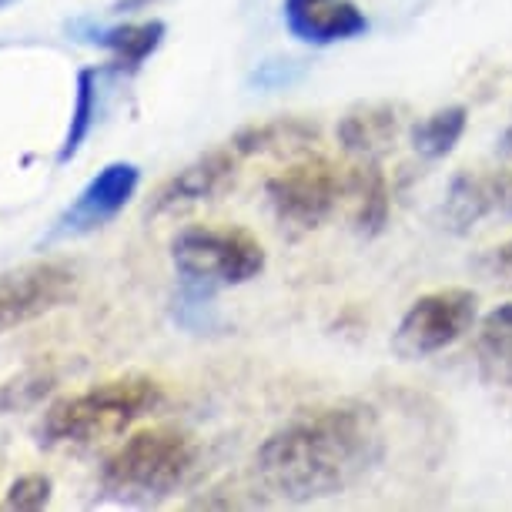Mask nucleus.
I'll use <instances>...</instances> for the list:
<instances>
[{"instance_id":"nucleus-7","label":"nucleus","mask_w":512,"mask_h":512,"mask_svg":"<svg viewBox=\"0 0 512 512\" xmlns=\"http://www.w3.org/2000/svg\"><path fill=\"white\" fill-rule=\"evenodd\" d=\"M77 282V268L57 258L0 272V335L57 312L77 295Z\"/></svg>"},{"instance_id":"nucleus-2","label":"nucleus","mask_w":512,"mask_h":512,"mask_svg":"<svg viewBox=\"0 0 512 512\" xmlns=\"http://www.w3.org/2000/svg\"><path fill=\"white\" fill-rule=\"evenodd\" d=\"M161 405L164 385L151 375L128 372L51 402L37 425V436L44 446H94L124 436L134 422L158 412Z\"/></svg>"},{"instance_id":"nucleus-12","label":"nucleus","mask_w":512,"mask_h":512,"mask_svg":"<svg viewBox=\"0 0 512 512\" xmlns=\"http://www.w3.org/2000/svg\"><path fill=\"white\" fill-rule=\"evenodd\" d=\"M77 41L104 47L121 71H138L148 57L164 44L168 24L164 21H138V24H114V27H84Z\"/></svg>"},{"instance_id":"nucleus-21","label":"nucleus","mask_w":512,"mask_h":512,"mask_svg":"<svg viewBox=\"0 0 512 512\" xmlns=\"http://www.w3.org/2000/svg\"><path fill=\"white\" fill-rule=\"evenodd\" d=\"M499 211L512 215V171L499 175Z\"/></svg>"},{"instance_id":"nucleus-17","label":"nucleus","mask_w":512,"mask_h":512,"mask_svg":"<svg viewBox=\"0 0 512 512\" xmlns=\"http://www.w3.org/2000/svg\"><path fill=\"white\" fill-rule=\"evenodd\" d=\"M94 121H98V67H81L74 81V108L71 121H67V134L57 151V164H71L77 158V151L88 144Z\"/></svg>"},{"instance_id":"nucleus-24","label":"nucleus","mask_w":512,"mask_h":512,"mask_svg":"<svg viewBox=\"0 0 512 512\" xmlns=\"http://www.w3.org/2000/svg\"><path fill=\"white\" fill-rule=\"evenodd\" d=\"M14 4V0H0V11H4V7H11Z\"/></svg>"},{"instance_id":"nucleus-16","label":"nucleus","mask_w":512,"mask_h":512,"mask_svg":"<svg viewBox=\"0 0 512 512\" xmlns=\"http://www.w3.org/2000/svg\"><path fill=\"white\" fill-rule=\"evenodd\" d=\"M469 128V111L462 104H449V108L432 111L412 128V148L422 154L425 161H442L456 151L462 134Z\"/></svg>"},{"instance_id":"nucleus-3","label":"nucleus","mask_w":512,"mask_h":512,"mask_svg":"<svg viewBox=\"0 0 512 512\" xmlns=\"http://www.w3.org/2000/svg\"><path fill=\"white\" fill-rule=\"evenodd\" d=\"M198 446L185 429L151 425L131 432L101 466V492L124 506H154L195 476Z\"/></svg>"},{"instance_id":"nucleus-5","label":"nucleus","mask_w":512,"mask_h":512,"mask_svg":"<svg viewBox=\"0 0 512 512\" xmlns=\"http://www.w3.org/2000/svg\"><path fill=\"white\" fill-rule=\"evenodd\" d=\"M345 191H349V171L328 158H305L268 178L265 198L285 228L315 231L332 218Z\"/></svg>"},{"instance_id":"nucleus-8","label":"nucleus","mask_w":512,"mask_h":512,"mask_svg":"<svg viewBox=\"0 0 512 512\" xmlns=\"http://www.w3.org/2000/svg\"><path fill=\"white\" fill-rule=\"evenodd\" d=\"M138 185H141L138 164H131V161L104 164L98 175L81 188V195L57 215L47 241L84 238V235H94V231L108 228L111 221L131 205V198L138 195Z\"/></svg>"},{"instance_id":"nucleus-6","label":"nucleus","mask_w":512,"mask_h":512,"mask_svg":"<svg viewBox=\"0 0 512 512\" xmlns=\"http://www.w3.org/2000/svg\"><path fill=\"white\" fill-rule=\"evenodd\" d=\"M479 315V298L472 288H436L425 292L405 308L399 328H395V352L402 359H429L446 352L462 335L472 332Z\"/></svg>"},{"instance_id":"nucleus-22","label":"nucleus","mask_w":512,"mask_h":512,"mask_svg":"<svg viewBox=\"0 0 512 512\" xmlns=\"http://www.w3.org/2000/svg\"><path fill=\"white\" fill-rule=\"evenodd\" d=\"M486 325H499V328H512V302L499 305L496 312L486 315Z\"/></svg>"},{"instance_id":"nucleus-10","label":"nucleus","mask_w":512,"mask_h":512,"mask_svg":"<svg viewBox=\"0 0 512 512\" xmlns=\"http://www.w3.org/2000/svg\"><path fill=\"white\" fill-rule=\"evenodd\" d=\"M282 21L288 34L315 47L352 41L369 31V17L352 0H285Z\"/></svg>"},{"instance_id":"nucleus-4","label":"nucleus","mask_w":512,"mask_h":512,"mask_svg":"<svg viewBox=\"0 0 512 512\" xmlns=\"http://www.w3.org/2000/svg\"><path fill=\"white\" fill-rule=\"evenodd\" d=\"M171 262L188 288L215 292L255 282L265 272V248L245 228H185L171 241Z\"/></svg>"},{"instance_id":"nucleus-11","label":"nucleus","mask_w":512,"mask_h":512,"mask_svg":"<svg viewBox=\"0 0 512 512\" xmlns=\"http://www.w3.org/2000/svg\"><path fill=\"white\" fill-rule=\"evenodd\" d=\"M335 134L349 154H359L362 161H379L402 134V108L392 101L355 104L352 111L342 114Z\"/></svg>"},{"instance_id":"nucleus-14","label":"nucleus","mask_w":512,"mask_h":512,"mask_svg":"<svg viewBox=\"0 0 512 512\" xmlns=\"http://www.w3.org/2000/svg\"><path fill=\"white\" fill-rule=\"evenodd\" d=\"M492 211H499V175L459 171L449 181L442 218H446V228H452L456 235H466L469 228H476Z\"/></svg>"},{"instance_id":"nucleus-15","label":"nucleus","mask_w":512,"mask_h":512,"mask_svg":"<svg viewBox=\"0 0 512 512\" xmlns=\"http://www.w3.org/2000/svg\"><path fill=\"white\" fill-rule=\"evenodd\" d=\"M318 138V128L305 118H272L262 124H248L231 134L228 148L238 158H251V154H272V151H295L305 148Z\"/></svg>"},{"instance_id":"nucleus-18","label":"nucleus","mask_w":512,"mask_h":512,"mask_svg":"<svg viewBox=\"0 0 512 512\" xmlns=\"http://www.w3.org/2000/svg\"><path fill=\"white\" fill-rule=\"evenodd\" d=\"M479 369L489 382L512 389V328L482 325L479 335Z\"/></svg>"},{"instance_id":"nucleus-20","label":"nucleus","mask_w":512,"mask_h":512,"mask_svg":"<svg viewBox=\"0 0 512 512\" xmlns=\"http://www.w3.org/2000/svg\"><path fill=\"white\" fill-rule=\"evenodd\" d=\"M492 262H496V268L502 275H509L512 278V238L509 241H502V245L492 251Z\"/></svg>"},{"instance_id":"nucleus-1","label":"nucleus","mask_w":512,"mask_h":512,"mask_svg":"<svg viewBox=\"0 0 512 512\" xmlns=\"http://www.w3.org/2000/svg\"><path fill=\"white\" fill-rule=\"evenodd\" d=\"M385 456V432L372 405L332 402L295 415L255 452V476L275 499L305 506L349 492Z\"/></svg>"},{"instance_id":"nucleus-9","label":"nucleus","mask_w":512,"mask_h":512,"mask_svg":"<svg viewBox=\"0 0 512 512\" xmlns=\"http://www.w3.org/2000/svg\"><path fill=\"white\" fill-rule=\"evenodd\" d=\"M238 154L231 148H215L205 151L201 158L178 171L175 178H168L158 188V195L151 198V215H171V211L201 205V201H211L221 195L238 175Z\"/></svg>"},{"instance_id":"nucleus-23","label":"nucleus","mask_w":512,"mask_h":512,"mask_svg":"<svg viewBox=\"0 0 512 512\" xmlns=\"http://www.w3.org/2000/svg\"><path fill=\"white\" fill-rule=\"evenodd\" d=\"M502 144H506V151H512V121H509V131H506V138H502Z\"/></svg>"},{"instance_id":"nucleus-13","label":"nucleus","mask_w":512,"mask_h":512,"mask_svg":"<svg viewBox=\"0 0 512 512\" xmlns=\"http://www.w3.org/2000/svg\"><path fill=\"white\" fill-rule=\"evenodd\" d=\"M352 198V225L362 238H379L392 215V191L389 178L379 168V161H362L359 168L349 171V191Z\"/></svg>"},{"instance_id":"nucleus-19","label":"nucleus","mask_w":512,"mask_h":512,"mask_svg":"<svg viewBox=\"0 0 512 512\" xmlns=\"http://www.w3.org/2000/svg\"><path fill=\"white\" fill-rule=\"evenodd\" d=\"M51 489H54L51 476H41V472L21 476L11 489H7L4 509H11V512H14V509H17V512H37V509H44L47 502H51Z\"/></svg>"}]
</instances>
